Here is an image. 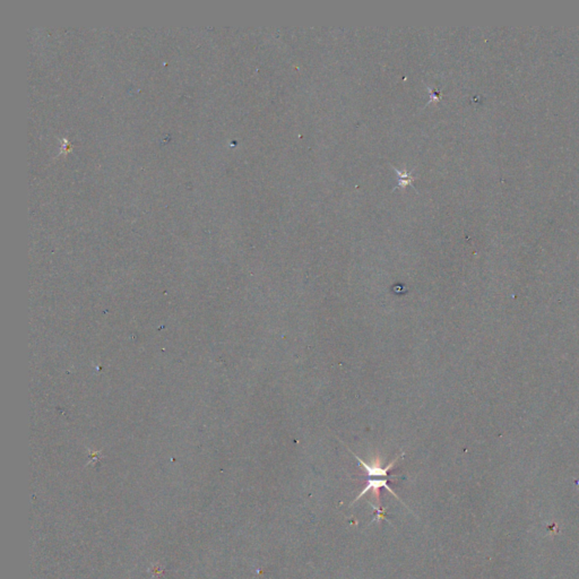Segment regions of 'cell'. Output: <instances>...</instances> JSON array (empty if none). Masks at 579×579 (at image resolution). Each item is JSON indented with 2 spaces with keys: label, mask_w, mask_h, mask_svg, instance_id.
<instances>
[{
  "label": "cell",
  "mask_w": 579,
  "mask_h": 579,
  "mask_svg": "<svg viewBox=\"0 0 579 579\" xmlns=\"http://www.w3.org/2000/svg\"><path fill=\"white\" fill-rule=\"evenodd\" d=\"M394 169L397 171L396 168H394ZM397 173H398V175H400V186L404 187V186H406L407 183L412 184V181L414 180V177H411V175H409V173L405 172V171L403 173L401 172V171H397Z\"/></svg>",
  "instance_id": "obj_3"
},
{
  "label": "cell",
  "mask_w": 579,
  "mask_h": 579,
  "mask_svg": "<svg viewBox=\"0 0 579 579\" xmlns=\"http://www.w3.org/2000/svg\"><path fill=\"white\" fill-rule=\"evenodd\" d=\"M387 482H388L387 477H373V478H369L368 482H367V486L364 487V489L361 491V493H360V495H359L357 498H355L354 501H353V504H354V502H357L358 500L361 499V498L365 495V493L369 492V491H372L373 496H376L377 500H378V502H379V496H380V492H379V491H380L381 488H385L386 490L391 492L392 495H393L394 497H395L397 500L402 501V500L400 499V498H398V496L396 495V493L392 490L391 487L388 486Z\"/></svg>",
  "instance_id": "obj_2"
},
{
  "label": "cell",
  "mask_w": 579,
  "mask_h": 579,
  "mask_svg": "<svg viewBox=\"0 0 579 579\" xmlns=\"http://www.w3.org/2000/svg\"><path fill=\"white\" fill-rule=\"evenodd\" d=\"M349 450L351 453H352L353 456L357 458V460L360 463V465H361V467L364 469V472H365V474H367L368 477H387L388 472L391 471L394 466H395L398 460L404 456V453H401L400 455H398V456L394 458L391 463L383 467V466H381L380 458H379L378 456L376 458H373L372 462L369 464V463H365L363 459H361L358 456V455H355L350 448H349Z\"/></svg>",
  "instance_id": "obj_1"
}]
</instances>
